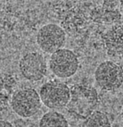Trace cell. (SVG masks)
Masks as SVG:
<instances>
[{
    "mask_svg": "<svg viewBox=\"0 0 123 127\" xmlns=\"http://www.w3.org/2000/svg\"><path fill=\"white\" fill-rule=\"evenodd\" d=\"M70 99L66 108L73 116L85 119L95 111L99 102L97 90L93 86L83 83L76 84L70 88Z\"/></svg>",
    "mask_w": 123,
    "mask_h": 127,
    "instance_id": "6da1fadb",
    "label": "cell"
},
{
    "mask_svg": "<svg viewBox=\"0 0 123 127\" xmlns=\"http://www.w3.org/2000/svg\"><path fill=\"white\" fill-rule=\"evenodd\" d=\"M40 95L32 88H24L15 92L12 96L11 107L22 118H29L35 115L41 106Z\"/></svg>",
    "mask_w": 123,
    "mask_h": 127,
    "instance_id": "7a4b0ae2",
    "label": "cell"
},
{
    "mask_svg": "<svg viewBox=\"0 0 123 127\" xmlns=\"http://www.w3.org/2000/svg\"><path fill=\"white\" fill-rule=\"evenodd\" d=\"M39 95L45 106L51 109L59 110L66 107L70 99V90L65 83L52 80L42 86Z\"/></svg>",
    "mask_w": 123,
    "mask_h": 127,
    "instance_id": "3957f363",
    "label": "cell"
},
{
    "mask_svg": "<svg viewBox=\"0 0 123 127\" xmlns=\"http://www.w3.org/2000/svg\"><path fill=\"white\" fill-rule=\"evenodd\" d=\"M95 79L102 90L110 91L119 88L123 83V68L112 61H105L96 68Z\"/></svg>",
    "mask_w": 123,
    "mask_h": 127,
    "instance_id": "277c9868",
    "label": "cell"
},
{
    "mask_svg": "<svg viewBox=\"0 0 123 127\" xmlns=\"http://www.w3.org/2000/svg\"><path fill=\"white\" fill-rule=\"evenodd\" d=\"M36 42L43 51L52 54L64 46L66 42V33L58 24H47L38 31Z\"/></svg>",
    "mask_w": 123,
    "mask_h": 127,
    "instance_id": "5b68a950",
    "label": "cell"
},
{
    "mask_svg": "<svg viewBox=\"0 0 123 127\" xmlns=\"http://www.w3.org/2000/svg\"><path fill=\"white\" fill-rule=\"evenodd\" d=\"M79 62L77 56L70 50L61 48L52 53L49 66L52 72L60 78H68L77 70Z\"/></svg>",
    "mask_w": 123,
    "mask_h": 127,
    "instance_id": "8992f818",
    "label": "cell"
},
{
    "mask_svg": "<svg viewBox=\"0 0 123 127\" xmlns=\"http://www.w3.org/2000/svg\"><path fill=\"white\" fill-rule=\"evenodd\" d=\"M19 69L22 75L27 80L36 81L46 75L47 67L44 57L38 52L26 54L19 62Z\"/></svg>",
    "mask_w": 123,
    "mask_h": 127,
    "instance_id": "52a82bcc",
    "label": "cell"
},
{
    "mask_svg": "<svg viewBox=\"0 0 123 127\" xmlns=\"http://www.w3.org/2000/svg\"><path fill=\"white\" fill-rule=\"evenodd\" d=\"M102 40L108 56L123 59V25L112 26L103 34Z\"/></svg>",
    "mask_w": 123,
    "mask_h": 127,
    "instance_id": "ba28073f",
    "label": "cell"
},
{
    "mask_svg": "<svg viewBox=\"0 0 123 127\" xmlns=\"http://www.w3.org/2000/svg\"><path fill=\"white\" fill-rule=\"evenodd\" d=\"M39 127H68V124L62 114L51 111L42 116L39 122Z\"/></svg>",
    "mask_w": 123,
    "mask_h": 127,
    "instance_id": "9c48e42d",
    "label": "cell"
},
{
    "mask_svg": "<svg viewBox=\"0 0 123 127\" xmlns=\"http://www.w3.org/2000/svg\"><path fill=\"white\" fill-rule=\"evenodd\" d=\"M82 127H112L108 117L104 113L95 111L85 119Z\"/></svg>",
    "mask_w": 123,
    "mask_h": 127,
    "instance_id": "30bf717a",
    "label": "cell"
},
{
    "mask_svg": "<svg viewBox=\"0 0 123 127\" xmlns=\"http://www.w3.org/2000/svg\"><path fill=\"white\" fill-rule=\"evenodd\" d=\"M0 127H14L9 122L2 120L0 121Z\"/></svg>",
    "mask_w": 123,
    "mask_h": 127,
    "instance_id": "8fae6325",
    "label": "cell"
},
{
    "mask_svg": "<svg viewBox=\"0 0 123 127\" xmlns=\"http://www.w3.org/2000/svg\"><path fill=\"white\" fill-rule=\"evenodd\" d=\"M121 117H122V120H123V108H122V112H121Z\"/></svg>",
    "mask_w": 123,
    "mask_h": 127,
    "instance_id": "7c38bea8",
    "label": "cell"
}]
</instances>
